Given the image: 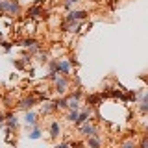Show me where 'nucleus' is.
I'll list each match as a JSON object with an SVG mask.
<instances>
[{
    "label": "nucleus",
    "instance_id": "obj_25",
    "mask_svg": "<svg viewBox=\"0 0 148 148\" xmlns=\"http://www.w3.org/2000/svg\"><path fill=\"white\" fill-rule=\"evenodd\" d=\"M56 148H69V145H59V146H56Z\"/></svg>",
    "mask_w": 148,
    "mask_h": 148
},
{
    "label": "nucleus",
    "instance_id": "obj_8",
    "mask_svg": "<svg viewBox=\"0 0 148 148\" xmlns=\"http://www.w3.org/2000/svg\"><path fill=\"white\" fill-rule=\"evenodd\" d=\"M59 130H61V128H59V122H56V120H54V122L50 124V137L56 139V137L59 135Z\"/></svg>",
    "mask_w": 148,
    "mask_h": 148
},
{
    "label": "nucleus",
    "instance_id": "obj_15",
    "mask_svg": "<svg viewBox=\"0 0 148 148\" xmlns=\"http://www.w3.org/2000/svg\"><path fill=\"white\" fill-rule=\"evenodd\" d=\"M21 45H22V46H26V48H34L37 43H35V39H24Z\"/></svg>",
    "mask_w": 148,
    "mask_h": 148
},
{
    "label": "nucleus",
    "instance_id": "obj_22",
    "mask_svg": "<svg viewBox=\"0 0 148 148\" xmlns=\"http://www.w3.org/2000/svg\"><path fill=\"white\" fill-rule=\"evenodd\" d=\"M2 45H4V50H6V52L11 50V45H9V43H2Z\"/></svg>",
    "mask_w": 148,
    "mask_h": 148
},
{
    "label": "nucleus",
    "instance_id": "obj_27",
    "mask_svg": "<svg viewBox=\"0 0 148 148\" xmlns=\"http://www.w3.org/2000/svg\"><path fill=\"white\" fill-rule=\"evenodd\" d=\"M146 132H148V124H146Z\"/></svg>",
    "mask_w": 148,
    "mask_h": 148
},
{
    "label": "nucleus",
    "instance_id": "obj_6",
    "mask_svg": "<svg viewBox=\"0 0 148 148\" xmlns=\"http://www.w3.org/2000/svg\"><path fill=\"white\" fill-rule=\"evenodd\" d=\"M82 133H83V135H87V137H92V135H96V128L92 126V124H85V122H83Z\"/></svg>",
    "mask_w": 148,
    "mask_h": 148
},
{
    "label": "nucleus",
    "instance_id": "obj_24",
    "mask_svg": "<svg viewBox=\"0 0 148 148\" xmlns=\"http://www.w3.org/2000/svg\"><path fill=\"white\" fill-rule=\"evenodd\" d=\"M76 2H80V0H67V4H71V6H72V4H76Z\"/></svg>",
    "mask_w": 148,
    "mask_h": 148
},
{
    "label": "nucleus",
    "instance_id": "obj_21",
    "mask_svg": "<svg viewBox=\"0 0 148 148\" xmlns=\"http://www.w3.org/2000/svg\"><path fill=\"white\" fill-rule=\"evenodd\" d=\"M141 148H148V137L143 139V143H141Z\"/></svg>",
    "mask_w": 148,
    "mask_h": 148
},
{
    "label": "nucleus",
    "instance_id": "obj_13",
    "mask_svg": "<svg viewBox=\"0 0 148 148\" xmlns=\"http://www.w3.org/2000/svg\"><path fill=\"white\" fill-rule=\"evenodd\" d=\"M37 117H35V113H26V124H32V126H35V124H37V120H35Z\"/></svg>",
    "mask_w": 148,
    "mask_h": 148
},
{
    "label": "nucleus",
    "instance_id": "obj_19",
    "mask_svg": "<svg viewBox=\"0 0 148 148\" xmlns=\"http://www.w3.org/2000/svg\"><path fill=\"white\" fill-rule=\"evenodd\" d=\"M8 9V0H0V11H6Z\"/></svg>",
    "mask_w": 148,
    "mask_h": 148
},
{
    "label": "nucleus",
    "instance_id": "obj_4",
    "mask_svg": "<svg viewBox=\"0 0 148 148\" xmlns=\"http://www.w3.org/2000/svg\"><path fill=\"white\" fill-rule=\"evenodd\" d=\"M35 104H37V100L34 98V96H30V98H24V100H22L21 104H18V108H21V109H32Z\"/></svg>",
    "mask_w": 148,
    "mask_h": 148
},
{
    "label": "nucleus",
    "instance_id": "obj_5",
    "mask_svg": "<svg viewBox=\"0 0 148 148\" xmlns=\"http://www.w3.org/2000/svg\"><path fill=\"white\" fill-rule=\"evenodd\" d=\"M6 11L11 13V15H15V13L21 11V6H18L17 0H8V9H6Z\"/></svg>",
    "mask_w": 148,
    "mask_h": 148
},
{
    "label": "nucleus",
    "instance_id": "obj_9",
    "mask_svg": "<svg viewBox=\"0 0 148 148\" xmlns=\"http://www.w3.org/2000/svg\"><path fill=\"white\" fill-rule=\"evenodd\" d=\"M6 122H8V128H9V130H13V128H17L18 120H17V117H15V115H8Z\"/></svg>",
    "mask_w": 148,
    "mask_h": 148
},
{
    "label": "nucleus",
    "instance_id": "obj_26",
    "mask_svg": "<svg viewBox=\"0 0 148 148\" xmlns=\"http://www.w3.org/2000/svg\"><path fill=\"white\" fill-rule=\"evenodd\" d=\"M4 122V117H2V115H0V124H2Z\"/></svg>",
    "mask_w": 148,
    "mask_h": 148
},
{
    "label": "nucleus",
    "instance_id": "obj_3",
    "mask_svg": "<svg viewBox=\"0 0 148 148\" xmlns=\"http://www.w3.org/2000/svg\"><path fill=\"white\" fill-rule=\"evenodd\" d=\"M87 17V11H71L67 15V21H83Z\"/></svg>",
    "mask_w": 148,
    "mask_h": 148
},
{
    "label": "nucleus",
    "instance_id": "obj_20",
    "mask_svg": "<svg viewBox=\"0 0 148 148\" xmlns=\"http://www.w3.org/2000/svg\"><path fill=\"white\" fill-rule=\"evenodd\" d=\"M13 65H15L17 69H24V63H22V61H17V59H13Z\"/></svg>",
    "mask_w": 148,
    "mask_h": 148
},
{
    "label": "nucleus",
    "instance_id": "obj_14",
    "mask_svg": "<svg viewBox=\"0 0 148 148\" xmlns=\"http://www.w3.org/2000/svg\"><path fill=\"white\" fill-rule=\"evenodd\" d=\"M58 71H59V61H56V59H52V61H50V72L58 74Z\"/></svg>",
    "mask_w": 148,
    "mask_h": 148
},
{
    "label": "nucleus",
    "instance_id": "obj_12",
    "mask_svg": "<svg viewBox=\"0 0 148 148\" xmlns=\"http://www.w3.org/2000/svg\"><path fill=\"white\" fill-rule=\"evenodd\" d=\"M59 71H61L63 74H69L71 72V63L69 61H59Z\"/></svg>",
    "mask_w": 148,
    "mask_h": 148
},
{
    "label": "nucleus",
    "instance_id": "obj_23",
    "mask_svg": "<svg viewBox=\"0 0 148 148\" xmlns=\"http://www.w3.org/2000/svg\"><path fill=\"white\" fill-rule=\"evenodd\" d=\"M124 148H135V145H133V143L130 141V143H126V145H124Z\"/></svg>",
    "mask_w": 148,
    "mask_h": 148
},
{
    "label": "nucleus",
    "instance_id": "obj_7",
    "mask_svg": "<svg viewBox=\"0 0 148 148\" xmlns=\"http://www.w3.org/2000/svg\"><path fill=\"white\" fill-rule=\"evenodd\" d=\"M28 15H30V18H39L41 15H43V8H41L39 4H35V6L28 11Z\"/></svg>",
    "mask_w": 148,
    "mask_h": 148
},
{
    "label": "nucleus",
    "instance_id": "obj_16",
    "mask_svg": "<svg viewBox=\"0 0 148 148\" xmlns=\"http://www.w3.org/2000/svg\"><path fill=\"white\" fill-rule=\"evenodd\" d=\"M78 119H80V115H78V109H72L71 113H69V120H71V122H76Z\"/></svg>",
    "mask_w": 148,
    "mask_h": 148
},
{
    "label": "nucleus",
    "instance_id": "obj_18",
    "mask_svg": "<svg viewBox=\"0 0 148 148\" xmlns=\"http://www.w3.org/2000/svg\"><path fill=\"white\" fill-rule=\"evenodd\" d=\"M30 139H41V132H39V128H35L34 132L30 133Z\"/></svg>",
    "mask_w": 148,
    "mask_h": 148
},
{
    "label": "nucleus",
    "instance_id": "obj_1",
    "mask_svg": "<svg viewBox=\"0 0 148 148\" xmlns=\"http://www.w3.org/2000/svg\"><path fill=\"white\" fill-rule=\"evenodd\" d=\"M80 96H82V92L80 91H76L74 95L71 96V98L67 100V108H71V109H78V100H80Z\"/></svg>",
    "mask_w": 148,
    "mask_h": 148
},
{
    "label": "nucleus",
    "instance_id": "obj_17",
    "mask_svg": "<svg viewBox=\"0 0 148 148\" xmlns=\"http://www.w3.org/2000/svg\"><path fill=\"white\" fill-rule=\"evenodd\" d=\"M54 109H56L54 104H46V106H43V113H50V111H54Z\"/></svg>",
    "mask_w": 148,
    "mask_h": 148
},
{
    "label": "nucleus",
    "instance_id": "obj_10",
    "mask_svg": "<svg viewBox=\"0 0 148 148\" xmlns=\"http://www.w3.org/2000/svg\"><path fill=\"white\" fill-rule=\"evenodd\" d=\"M87 145H89L91 148H100V137H96V135L89 137V141H87Z\"/></svg>",
    "mask_w": 148,
    "mask_h": 148
},
{
    "label": "nucleus",
    "instance_id": "obj_2",
    "mask_svg": "<svg viewBox=\"0 0 148 148\" xmlns=\"http://www.w3.org/2000/svg\"><path fill=\"white\" fill-rule=\"evenodd\" d=\"M67 87H69L67 78H56V89H58V92H65Z\"/></svg>",
    "mask_w": 148,
    "mask_h": 148
},
{
    "label": "nucleus",
    "instance_id": "obj_11",
    "mask_svg": "<svg viewBox=\"0 0 148 148\" xmlns=\"http://www.w3.org/2000/svg\"><path fill=\"white\" fill-rule=\"evenodd\" d=\"M87 117H89V108H87V109H83V111H82V115H80V119H78V120H76V122H74V124H83V122H87V120H89V119H87Z\"/></svg>",
    "mask_w": 148,
    "mask_h": 148
}]
</instances>
